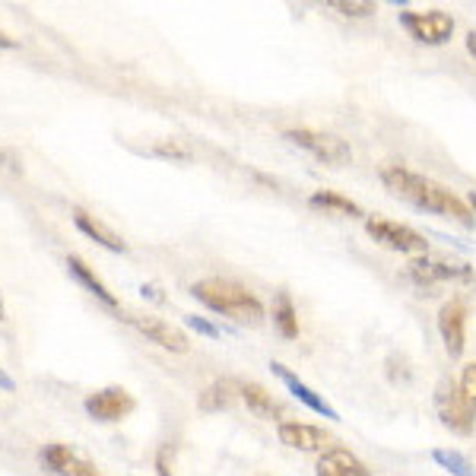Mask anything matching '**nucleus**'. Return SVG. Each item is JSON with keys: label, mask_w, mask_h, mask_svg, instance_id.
Wrapping results in <instances>:
<instances>
[{"label": "nucleus", "mask_w": 476, "mask_h": 476, "mask_svg": "<svg viewBox=\"0 0 476 476\" xmlns=\"http://www.w3.org/2000/svg\"><path fill=\"white\" fill-rule=\"evenodd\" d=\"M382 182L391 194L403 197L410 201L413 207L420 210H429V213H439V216H448V220L461 223V226H476V216L473 210L461 201L454 191H448L445 184L432 182V178L420 175V172H410L407 165H384L382 169Z\"/></svg>", "instance_id": "f257e3e1"}, {"label": "nucleus", "mask_w": 476, "mask_h": 476, "mask_svg": "<svg viewBox=\"0 0 476 476\" xmlns=\"http://www.w3.org/2000/svg\"><path fill=\"white\" fill-rule=\"evenodd\" d=\"M191 295L216 314H226L235 324H261L263 305L248 286L233 280H201L191 286Z\"/></svg>", "instance_id": "f03ea898"}, {"label": "nucleus", "mask_w": 476, "mask_h": 476, "mask_svg": "<svg viewBox=\"0 0 476 476\" xmlns=\"http://www.w3.org/2000/svg\"><path fill=\"white\" fill-rule=\"evenodd\" d=\"M435 413L454 435H471L476 429V401H471L451 378H441L435 388Z\"/></svg>", "instance_id": "7ed1b4c3"}, {"label": "nucleus", "mask_w": 476, "mask_h": 476, "mask_svg": "<svg viewBox=\"0 0 476 476\" xmlns=\"http://www.w3.org/2000/svg\"><path fill=\"white\" fill-rule=\"evenodd\" d=\"M283 140H289L293 146L305 150L308 156H314L324 165H346L352 159V150L346 140H340L337 134L327 131H312V127H293V131L283 134Z\"/></svg>", "instance_id": "20e7f679"}, {"label": "nucleus", "mask_w": 476, "mask_h": 476, "mask_svg": "<svg viewBox=\"0 0 476 476\" xmlns=\"http://www.w3.org/2000/svg\"><path fill=\"white\" fill-rule=\"evenodd\" d=\"M401 25L420 45H445L454 35V16L445 10H401Z\"/></svg>", "instance_id": "39448f33"}, {"label": "nucleus", "mask_w": 476, "mask_h": 476, "mask_svg": "<svg viewBox=\"0 0 476 476\" xmlns=\"http://www.w3.org/2000/svg\"><path fill=\"white\" fill-rule=\"evenodd\" d=\"M365 233L388 251H401V254H416V257H422L429 251L426 235H420L416 229L394 220H365Z\"/></svg>", "instance_id": "423d86ee"}, {"label": "nucleus", "mask_w": 476, "mask_h": 476, "mask_svg": "<svg viewBox=\"0 0 476 476\" xmlns=\"http://www.w3.org/2000/svg\"><path fill=\"white\" fill-rule=\"evenodd\" d=\"M134 410H137V401L124 388H102L86 397V413L99 422H121Z\"/></svg>", "instance_id": "0eeeda50"}, {"label": "nucleus", "mask_w": 476, "mask_h": 476, "mask_svg": "<svg viewBox=\"0 0 476 476\" xmlns=\"http://www.w3.org/2000/svg\"><path fill=\"white\" fill-rule=\"evenodd\" d=\"M127 324L131 327H137L140 333H144L150 343H156V346H163V350H169V352H188L191 350V343H188V333L182 331V327H175V324H165V321H159V318H150V314H127Z\"/></svg>", "instance_id": "6e6552de"}, {"label": "nucleus", "mask_w": 476, "mask_h": 476, "mask_svg": "<svg viewBox=\"0 0 476 476\" xmlns=\"http://www.w3.org/2000/svg\"><path fill=\"white\" fill-rule=\"evenodd\" d=\"M439 333H441V343H445L448 356L461 359L464 356V346H467V305L461 299H451L441 305L439 312Z\"/></svg>", "instance_id": "1a4fd4ad"}, {"label": "nucleus", "mask_w": 476, "mask_h": 476, "mask_svg": "<svg viewBox=\"0 0 476 476\" xmlns=\"http://www.w3.org/2000/svg\"><path fill=\"white\" fill-rule=\"evenodd\" d=\"M276 435L286 448H295V451H331V441L333 435L324 432L318 426H308V422H295V420H286L276 426Z\"/></svg>", "instance_id": "9d476101"}, {"label": "nucleus", "mask_w": 476, "mask_h": 476, "mask_svg": "<svg viewBox=\"0 0 476 476\" xmlns=\"http://www.w3.org/2000/svg\"><path fill=\"white\" fill-rule=\"evenodd\" d=\"M410 276L420 286H432V283H451V280H471L473 270L467 263H445V261H432V257H413L410 261Z\"/></svg>", "instance_id": "9b49d317"}, {"label": "nucleus", "mask_w": 476, "mask_h": 476, "mask_svg": "<svg viewBox=\"0 0 476 476\" xmlns=\"http://www.w3.org/2000/svg\"><path fill=\"white\" fill-rule=\"evenodd\" d=\"M270 369H273V375L283 382V388H286L289 394H293L299 403H305V407L312 410V413L327 416V420H340V413H337V410H333L331 403H327L324 397L318 394V391H312V388H308V384L302 382V378L295 375V372H289L283 362H270Z\"/></svg>", "instance_id": "f8f14e48"}, {"label": "nucleus", "mask_w": 476, "mask_h": 476, "mask_svg": "<svg viewBox=\"0 0 476 476\" xmlns=\"http://www.w3.org/2000/svg\"><path fill=\"white\" fill-rule=\"evenodd\" d=\"M42 461L57 476H99V471H95L93 461H86L83 454L70 451L67 445H45Z\"/></svg>", "instance_id": "ddd939ff"}, {"label": "nucleus", "mask_w": 476, "mask_h": 476, "mask_svg": "<svg viewBox=\"0 0 476 476\" xmlns=\"http://www.w3.org/2000/svg\"><path fill=\"white\" fill-rule=\"evenodd\" d=\"M74 226L80 229L86 238H93V242H99L102 248L114 251V254H124L127 251V242L121 238L118 233H112V229L105 226L102 220H95V216H89L83 207H74Z\"/></svg>", "instance_id": "4468645a"}, {"label": "nucleus", "mask_w": 476, "mask_h": 476, "mask_svg": "<svg viewBox=\"0 0 476 476\" xmlns=\"http://www.w3.org/2000/svg\"><path fill=\"white\" fill-rule=\"evenodd\" d=\"M314 473L318 476H372L369 467H365L356 454L346 451V448H331V451L321 454Z\"/></svg>", "instance_id": "2eb2a0df"}, {"label": "nucleus", "mask_w": 476, "mask_h": 476, "mask_svg": "<svg viewBox=\"0 0 476 476\" xmlns=\"http://www.w3.org/2000/svg\"><path fill=\"white\" fill-rule=\"evenodd\" d=\"M238 397H242V401L248 403L251 413L261 416V420H276V416H280V403H276L273 394H270L267 388H261L257 382L238 384Z\"/></svg>", "instance_id": "dca6fc26"}, {"label": "nucleus", "mask_w": 476, "mask_h": 476, "mask_svg": "<svg viewBox=\"0 0 476 476\" xmlns=\"http://www.w3.org/2000/svg\"><path fill=\"white\" fill-rule=\"evenodd\" d=\"M67 267H70V273H74L76 280H80L83 286H86L89 293L95 295V299H99V302H105L108 308H118V299H114V293H108V286L99 280V276L93 273V270H89V263L83 261V257L70 254V257H67Z\"/></svg>", "instance_id": "f3484780"}, {"label": "nucleus", "mask_w": 476, "mask_h": 476, "mask_svg": "<svg viewBox=\"0 0 476 476\" xmlns=\"http://www.w3.org/2000/svg\"><path fill=\"white\" fill-rule=\"evenodd\" d=\"M308 203L318 210H327V213H340V216H350V220H362V207H359L356 201H350V197H343L340 191H314L312 197H308Z\"/></svg>", "instance_id": "a211bd4d"}, {"label": "nucleus", "mask_w": 476, "mask_h": 476, "mask_svg": "<svg viewBox=\"0 0 476 476\" xmlns=\"http://www.w3.org/2000/svg\"><path fill=\"white\" fill-rule=\"evenodd\" d=\"M235 401H238V388L233 382H213L197 397V407H201L203 413H223V410H229Z\"/></svg>", "instance_id": "6ab92c4d"}, {"label": "nucleus", "mask_w": 476, "mask_h": 476, "mask_svg": "<svg viewBox=\"0 0 476 476\" xmlns=\"http://www.w3.org/2000/svg\"><path fill=\"white\" fill-rule=\"evenodd\" d=\"M273 324H276V331H280L286 340L299 337V312H295L293 295H289L286 289H280V293H276V299H273Z\"/></svg>", "instance_id": "aec40b11"}, {"label": "nucleus", "mask_w": 476, "mask_h": 476, "mask_svg": "<svg viewBox=\"0 0 476 476\" xmlns=\"http://www.w3.org/2000/svg\"><path fill=\"white\" fill-rule=\"evenodd\" d=\"M432 461L441 467V471H448L451 476H476L473 464L464 458L461 451H448V448H435L432 451Z\"/></svg>", "instance_id": "412c9836"}, {"label": "nucleus", "mask_w": 476, "mask_h": 476, "mask_svg": "<svg viewBox=\"0 0 476 476\" xmlns=\"http://www.w3.org/2000/svg\"><path fill=\"white\" fill-rule=\"evenodd\" d=\"M331 10L343 13V16H372V13H378L375 4H365V0H333Z\"/></svg>", "instance_id": "4be33fe9"}, {"label": "nucleus", "mask_w": 476, "mask_h": 476, "mask_svg": "<svg viewBox=\"0 0 476 476\" xmlns=\"http://www.w3.org/2000/svg\"><path fill=\"white\" fill-rule=\"evenodd\" d=\"M184 324H188L191 331H197V333H203V337H210V340H220L223 337L220 327L210 324L207 318H197V314H188V318H184Z\"/></svg>", "instance_id": "5701e85b"}, {"label": "nucleus", "mask_w": 476, "mask_h": 476, "mask_svg": "<svg viewBox=\"0 0 476 476\" xmlns=\"http://www.w3.org/2000/svg\"><path fill=\"white\" fill-rule=\"evenodd\" d=\"M156 153H159V156H169V159H182V163H188V159H191V150L178 144V140H172V144H159Z\"/></svg>", "instance_id": "b1692460"}, {"label": "nucleus", "mask_w": 476, "mask_h": 476, "mask_svg": "<svg viewBox=\"0 0 476 476\" xmlns=\"http://www.w3.org/2000/svg\"><path fill=\"white\" fill-rule=\"evenodd\" d=\"M461 391H464L471 401H476V362L471 365H464V372H461Z\"/></svg>", "instance_id": "393cba45"}, {"label": "nucleus", "mask_w": 476, "mask_h": 476, "mask_svg": "<svg viewBox=\"0 0 476 476\" xmlns=\"http://www.w3.org/2000/svg\"><path fill=\"white\" fill-rule=\"evenodd\" d=\"M156 471L159 476H172V467H169V448H159V454H156Z\"/></svg>", "instance_id": "a878e982"}, {"label": "nucleus", "mask_w": 476, "mask_h": 476, "mask_svg": "<svg viewBox=\"0 0 476 476\" xmlns=\"http://www.w3.org/2000/svg\"><path fill=\"white\" fill-rule=\"evenodd\" d=\"M0 388H4V391H13V378L4 375V369H0Z\"/></svg>", "instance_id": "bb28decb"}, {"label": "nucleus", "mask_w": 476, "mask_h": 476, "mask_svg": "<svg viewBox=\"0 0 476 476\" xmlns=\"http://www.w3.org/2000/svg\"><path fill=\"white\" fill-rule=\"evenodd\" d=\"M467 51L476 57V32H467Z\"/></svg>", "instance_id": "cd10ccee"}, {"label": "nucleus", "mask_w": 476, "mask_h": 476, "mask_svg": "<svg viewBox=\"0 0 476 476\" xmlns=\"http://www.w3.org/2000/svg\"><path fill=\"white\" fill-rule=\"evenodd\" d=\"M13 45H16V42H13V38H6L4 32H0V48H13Z\"/></svg>", "instance_id": "c85d7f7f"}, {"label": "nucleus", "mask_w": 476, "mask_h": 476, "mask_svg": "<svg viewBox=\"0 0 476 476\" xmlns=\"http://www.w3.org/2000/svg\"><path fill=\"white\" fill-rule=\"evenodd\" d=\"M467 207H471V210H473V216H476V191L471 194V201H467Z\"/></svg>", "instance_id": "c756f323"}, {"label": "nucleus", "mask_w": 476, "mask_h": 476, "mask_svg": "<svg viewBox=\"0 0 476 476\" xmlns=\"http://www.w3.org/2000/svg\"><path fill=\"white\" fill-rule=\"evenodd\" d=\"M6 318V312H4V302H0V321H4Z\"/></svg>", "instance_id": "7c9ffc66"}, {"label": "nucleus", "mask_w": 476, "mask_h": 476, "mask_svg": "<svg viewBox=\"0 0 476 476\" xmlns=\"http://www.w3.org/2000/svg\"><path fill=\"white\" fill-rule=\"evenodd\" d=\"M0 163H4V156H0Z\"/></svg>", "instance_id": "2f4dec72"}]
</instances>
